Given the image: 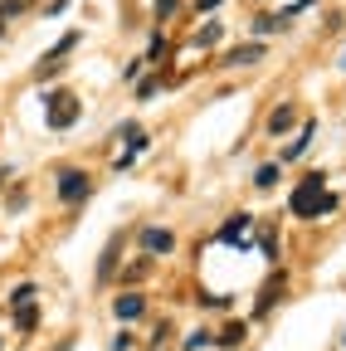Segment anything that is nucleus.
<instances>
[{"label": "nucleus", "instance_id": "obj_19", "mask_svg": "<svg viewBox=\"0 0 346 351\" xmlns=\"http://www.w3.org/2000/svg\"><path fill=\"white\" fill-rule=\"evenodd\" d=\"M15 322H20V332H34V327H39V307H34V302H29V307H20Z\"/></svg>", "mask_w": 346, "mask_h": 351}, {"label": "nucleus", "instance_id": "obj_5", "mask_svg": "<svg viewBox=\"0 0 346 351\" xmlns=\"http://www.w3.org/2000/svg\"><path fill=\"white\" fill-rule=\"evenodd\" d=\"M112 313H117V322H132V317L147 313V298H142V293H117V298H112Z\"/></svg>", "mask_w": 346, "mask_h": 351}, {"label": "nucleus", "instance_id": "obj_12", "mask_svg": "<svg viewBox=\"0 0 346 351\" xmlns=\"http://www.w3.org/2000/svg\"><path fill=\"white\" fill-rule=\"evenodd\" d=\"M312 137H317V127L308 122V127H302V132H297V137L288 142V152H283V156H302V152H308V142H312Z\"/></svg>", "mask_w": 346, "mask_h": 351}, {"label": "nucleus", "instance_id": "obj_1", "mask_svg": "<svg viewBox=\"0 0 346 351\" xmlns=\"http://www.w3.org/2000/svg\"><path fill=\"white\" fill-rule=\"evenodd\" d=\"M288 210L302 215V219H317V215H332L336 210V195H327V171H312L293 195H288Z\"/></svg>", "mask_w": 346, "mask_h": 351}, {"label": "nucleus", "instance_id": "obj_2", "mask_svg": "<svg viewBox=\"0 0 346 351\" xmlns=\"http://www.w3.org/2000/svg\"><path fill=\"white\" fill-rule=\"evenodd\" d=\"M78 112H83V98H73L69 88H54V93H45V122H49L54 132L73 127V122H78Z\"/></svg>", "mask_w": 346, "mask_h": 351}, {"label": "nucleus", "instance_id": "obj_29", "mask_svg": "<svg viewBox=\"0 0 346 351\" xmlns=\"http://www.w3.org/2000/svg\"><path fill=\"white\" fill-rule=\"evenodd\" d=\"M0 34H5V20H0Z\"/></svg>", "mask_w": 346, "mask_h": 351}, {"label": "nucleus", "instance_id": "obj_11", "mask_svg": "<svg viewBox=\"0 0 346 351\" xmlns=\"http://www.w3.org/2000/svg\"><path fill=\"white\" fill-rule=\"evenodd\" d=\"M117 137H127V147H132V156H137V152H147V132H142L137 122H127V127H117Z\"/></svg>", "mask_w": 346, "mask_h": 351}, {"label": "nucleus", "instance_id": "obj_13", "mask_svg": "<svg viewBox=\"0 0 346 351\" xmlns=\"http://www.w3.org/2000/svg\"><path fill=\"white\" fill-rule=\"evenodd\" d=\"M254 186H258V191H273V186H278V166H273V161L258 166V171H254Z\"/></svg>", "mask_w": 346, "mask_h": 351}, {"label": "nucleus", "instance_id": "obj_27", "mask_svg": "<svg viewBox=\"0 0 346 351\" xmlns=\"http://www.w3.org/2000/svg\"><path fill=\"white\" fill-rule=\"evenodd\" d=\"M214 5H220V0H195V10H214Z\"/></svg>", "mask_w": 346, "mask_h": 351}, {"label": "nucleus", "instance_id": "obj_7", "mask_svg": "<svg viewBox=\"0 0 346 351\" xmlns=\"http://www.w3.org/2000/svg\"><path fill=\"white\" fill-rule=\"evenodd\" d=\"M117 254H122V234H112L108 239V249H103V258H98V278L108 283L112 278V269H117Z\"/></svg>", "mask_w": 346, "mask_h": 351}, {"label": "nucleus", "instance_id": "obj_14", "mask_svg": "<svg viewBox=\"0 0 346 351\" xmlns=\"http://www.w3.org/2000/svg\"><path fill=\"white\" fill-rule=\"evenodd\" d=\"M244 337H249V327H244V322H234V327H225L220 337H214V346H239Z\"/></svg>", "mask_w": 346, "mask_h": 351}, {"label": "nucleus", "instance_id": "obj_4", "mask_svg": "<svg viewBox=\"0 0 346 351\" xmlns=\"http://www.w3.org/2000/svg\"><path fill=\"white\" fill-rule=\"evenodd\" d=\"M171 249H176V234H171V230H161V225H147V230H142V254H147V258H161V254H171Z\"/></svg>", "mask_w": 346, "mask_h": 351}, {"label": "nucleus", "instance_id": "obj_23", "mask_svg": "<svg viewBox=\"0 0 346 351\" xmlns=\"http://www.w3.org/2000/svg\"><path fill=\"white\" fill-rule=\"evenodd\" d=\"M195 44H205V49H210V44H220V25H205V29L195 34Z\"/></svg>", "mask_w": 346, "mask_h": 351}, {"label": "nucleus", "instance_id": "obj_31", "mask_svg": "<svg viewBox=\"0 0 346 351\" xmlns=\"http://www.w3.org/2000/svg\"><path fill=\"white\" fill-rule=\"evenodd\" d=\"M341 346H346V337H341Z\"/></svg>", "mask_w": 346, "mask_h": 351}, {"label": "nucleus", "instance_id": "obj_30", "mask_svg": "<svg viewBox=\"0 0 346 351\" xmlns=\"http://www.w3.org/2000/svg\"><path fill=\"white\" fill-rule=\"evenodd\" d=\"M0 346H5V337H0Z\"/></svg>", "mask_w": 346, "mask_h": 351}, {"label": "nucleus", "instance_id": "obj_15", "mask_svg": "<svg viewBox=\"0 0 346 351\" xmlns=\"http://www.w3.org/2000/svg\"><path fill=\"white\" fill-rule=\"evenodd\" d=\"M166 54H171V44H166V39L156 34V39L147 44V64H156V69H161V64H166Z\"/></svg>", "mask_w": 346, "mask_h": 351}, {"label": "nucleus", "instance_id": "obj_22", "mask_svg": "<svg viewBox=\"0 0 346 351\" xmlns=\"http://www.w3.org/2000/svg\"><path fill=\"white\" fill-rule=\"evenodd\" d=\"M205 346H214V337H210V332H195V337H186V351H205Z\"/></svg>", "mask_w": 346, "mask_h": 351}, {"label": "nucleus", "instance_id": "obj_21", "mask_svg": "<svg viewBox=\"0 0 346 351\" xmlns=\"http://www.w3.org/2000/svg\"><path fill=\"white\" fill-rule=\"evenodd\" d=\"M200 307H214V313H225L230 298H225V293H200Z\"/></svg>", "mask_w": 346, "mask_h": 351}, {"label": "nucleus", "instance_id": "obj_18", "mask_svg": "<svg viewBox=\"0 0 346 351\" xmlns=\"http://www.w3.org/2000/svg\"><path fill=\"white\" fill-rule=\"evenodd\" d=\"M273 29H288V20H278V15H258L254 20V34H273Z\"/></svg>", "mask_w": 346, "mask_h": 351}, {"label": "nucleus", "instance_id": "obj_17", "mask_svg": "<svg viewBox=\"0 0 346 351\" xmlns=\"http://www.w3.org/2000/svg\"><path fill=\"white\" fill-rule=\"evenodd\" d=\"M156 93H161V73H151V78H142V83H137V98H142V103H151Z\"/></svg>", "mask_w": 346, "mask_h": 351}, {"label": "nucleus", "instance_id": "obj_10", "mask_svg": "<svg viewBox=\"0 0 346 351\" xmlns=\"http://www.w3.org/2000/svg\"><path fill=\"white\" fill-rule=\"evenodd\" d=\"M293 122H297V112H293V108H288V103H283V108H273V112H269V132H273V137H283V132H288V127H293Z\"/></svg>", "mask_w": 346, "mask_h": 351}, {"label": "nucleus", "instance_id": "obj_25", "mask_svg": "<svg viewBox=\"0 0 346 351\" xmlns=\"http://www.w3.org/2000/svg\"><path fill=\"white\" fill-rule=\"evenodd\" d=\"M258 254H264V258H278V239H273V234H264V244H258Z\"/></svg>", "mask_w": 346, "mask_h": 351}, {"label": "nucleus", "instance_id": "obj_8", "mask_svg": "<svg viewBox=\"0 0 346 351\" xmlns=\"http://www.w3.org/2000/svg\"><path fill=\"white\" fill-rule=\"evenodd\" d=\"M258 59H264V44H239V49H230V54H225V64H230V69H239V64H258Z\"/></svg>", "mask_w": 346, "mask_h": 351}, {"label": "nucleus", "instance_id": "obj_28", "mask_svg": "<svg viewBox=\"0 0 346 351\" xmlns=\"http://www.w3.org/2000/svg\"><path fill=\"white\" fill-rule=\"evenodd\" d=\"M54 351H73V341H59V346H54Z\"/></svg>", "mask_w": 346, "mask_h": 351}, {"label": "nucleus", "instance_id": "obj_6", "mask_svg": "<svg viewBox=\"0 0 346 351\" xmlns=\"http://www.w3.org/2000/svg\"><path fill=\"white\" fill-rule=\"evenodd\" d=\"M249 225H254V215L239 210L234 219H225V225H220V239H225V244H239V254H244V230H249Z\"/></svg>", "mask_w": 346, "mask_h": 351}, {"label": "nucleus", "instance_id": "obj_24", "mask_svg": "<svg viewBox=\"0 0 346 351\" xmlns=\"http://www.w3.org/2000/svg\"><path fill=\"white\" fill-rule=\"evenodd\" d=\"M25 10V0H0V20H5V15H20Z\"/></svg>", "mask_w": 346, "mask_h": 351}, {"label": "nucleus", "instance_id": "obj_3", "mask_svg": "<svg viewBox=\"0 0 346 351\" xmlns=\"http://www.w3.org/2000/svg\"><path fill=\"white\" fill-rule=\"evenodd\" d=\"M93 195V181H88V171H78V166H64L59 171V200L64 205H78V200H88Z\"/></svg>", "mask_w": 346, "mask_h": 351}, {"label": "nucleus", "instance_id": "obj_16", "mask_svg": "<svg viewBox=\"0 0 346 351\" xmlns=\"http://www.w3.org/2000/svg\"><path fill=\"white\" fill-rule=\"evenodd\" d=\"M34 293H39L34 283H20V288L10 293V307H15V313H20V307H29V302H34Z\"/></svg>", "mask_w": 346, "mask_h": 351}, {"label": "nucleus", "instance_id": "obj_20", "mask_svg": "<svg viewBox=\"0 0 346 351\" xmlns=\"http://www.w3.org/2000/svg\"><path fill=\"white\" fill-rule=\"evenodd\" d=\"M171 332H176V327L161 322V327H156V337H151V351H166V346H171Z\"/></svg>", "mask_w": 346, "mask_h": 351}, {"label": "nucleus", "instance_id": "obj_26", "mask_svg": "<svg viewBox=\"0 0 346 351\" xmlns=\"http://www.w3.org/2000/svg\"><path fill=\"white\" fill-rule=\"evenodd\" d=\"M176 5L181 0H156V15H176Z\"/></svg>", "mask_w": 346, "mask_h": 351}, {"label": "nucleus", "instance_id": "obj_9", "mask_svg": "<svg viewBox=\"0 0 346 351\" xmlns=\"http://www.w3.org/2000/svg\"><path fill=\"white\" fill-rule=\"evenodd\" d=\"M283 283H288V278H283V274H273V278H269L264 288H258V317H264V313H269V307H273V298L283 293Z\"/></svg>", "mask_w": 346, "mask_h": 351}]
</instances>
